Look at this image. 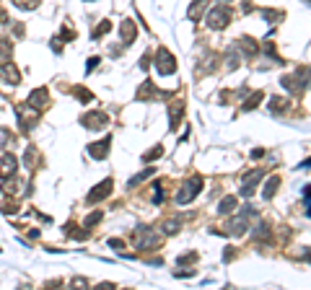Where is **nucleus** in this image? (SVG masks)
Returning a JSON list of instances; mask_svg holds the SVG:
<instances>
[{
    "instance_id": "9",
    "label": "nucleus",
    "mask_w": 311,
    "mask_h": 290,
    "mask_svg": "<svg viewBox=\"0 0 311 290\" xmlns=\"http://www.w3.org/2000/svg\"><path fill=\"white\" fill-rule=\"evenodd\" d=\"M83 124L94 127V130H101V127L107 124V117H104V114H88V117H83Z\"/></svg>"
},
{
    "instance_id": "3",
    "label": "nucleus",
    "mask_w": 311,
    "mask_h": 290,
    "mask_svg": "<svg viewBox=\"0 0 311 290\" xmlns=\"http://www.w3.org/2000/svg\"><path fill=\"white\" fill-rule=\"evenodd\" d=\"M16 169H18V161H16V156L5 153L3 158H0V179H8V176H13V174H16Z\"/></svg>"
},
{
    "instance_id": "11",
    "label": "nucleus",
    "mask_w": 311,
    "mask_h": 290,
    "mask_svg": "<svg viewBox=\"0 0 311 290\" xmlns=\"http://www.w3.org/2000/svg\"><path fill=\"white\" fill-rule=\"evenodd\" d=\"M10 60V39H0V62Z\"/></svg>"
},
{
    "instance_id": "12",
    "label": "nucleus",
    "mask_w": 311,
    "mask_h": 290,
    "mask_svg": "<svg viewBox=\"0 0 311 290\" xmlns=\"http://www.w3.org/2000/svg\"><path fill=\"white\" fill-rule=\"evenodd\" d=\"M13 5L21 8V10H34L39 5V0H13Z\"/></svg>"
},
{
    "instance_id": "7",
    "label": "nucleus",
    "mask_w": 311,
    "mask_h": 290,
    "mask_svg": "<svg viewBox=\"0 0 311 290\" xmlns=\"http://www.w3.org/2000/svg\"><path fill=\"white\" fill-rule=\"evenodd\" d=\"M226 24H228V10H226V8L213 10V13H210V26H213V29H223Z\"/></svg>"
},
{
    "instance_id": "14",
    "label": "nucleus",
    "mask_w": 311,
    "mask_h": 290,
    "mask_svg": "<svg viewBox=\"0 0 311 290\" xmlns=\"http://www.w3.org/2000/svg\"><path fill=\"white\" fill-rule=\"evenodd\" d=\"M3 213H5V215H10V213H18V205H10V202H5V205H3Z\"/></svg>"
},
{
    "instance_id": "5",
    "label": "nucleus",
    "mask_w": 311,
    "mask_h": 290,
    "mask_svg": "<svg viewBox=\"0 0 311 290\" xmlns=\"http://www.w3.org/2000/svg\"><path fill=\"white\" fill-rule=\"evenodd\" d=\"M109 192H112V181L107 179V181H101L96 189L88 192V202H99V200H104V197H107Z\"/></svg>"
},
{
    "instance_id": "13",
    "label": "nucleus",
    "mask_w": 311,
    "mask_h": 290,
    "mask_svg": "<svg viewBox=\"0 0 311 290\" xmlns=\"http://www.w3.org/2000/svg\"><path fill=\"white\" fill-rule=\"evenodd\" d=\"M132 24H130V21H124V24H122V39L124 42H132Z\"/></svg>"
},
{
    "instance_id": "8",
    "label": "nucleus",
    "mask_w": 311,
    "mask_h": 290,
    "mask_svg": "<svg viewBox=\"0 0 311 290\" xmlns=\"http://www.w3.org/2000/svg\"><path fill=\"white\" fill-rule=\"evenodd\" d=\"M194 192H200V179L187 181V187H184V189L179 192V202H189L192 197H194Z\"/></svg>"
},
{
    "instance_id": "10",
    "label": "nucleus",
    "mask_w": 311,
    "mask_h": 290,
    "mask_svg": "<svg viewBox=\"0 0 311 290\" xmlns=\"http://www.w3.org/2000/svg\"><path fill=\"white\" fill-rule=\"evenodd\" d=\"M109 143H112V140L107 137V140H101L99 145H91V148H88V153L94 156V158H104V156L109 153Z\"/></svg>"
},
{
    "instance_id": "15",
    "label": "nucleus",
    "mask_w": 311,
    "mask_h": 290,
    "mask_svg": "<svg viewBox=\"0 0 311 290\" xmlns=\"http://www.w3.org/2000/svg\"><path fill=\"white\" fill-rule=\"evenodd\" d=\"M3 21H5V13H3V10H0V24H3Z\"/></svg>"
},
{
    "instance_id": "2",
    "label": "nucleus",
    "mask_w": 311,
    "mask_h": 290,
    "mask_svg": "<svg viewBox=\"0 0 311 290\" xmlns=\"http://www.w3.org/2000/svg\"><path fill=\"white\" fill-rule=\"evenodd\" d=\"M21 80V75H18V70H16V65L13 62H0V83H5V86H16Z\"/></svg>"
},
{
    "instance_id": "1",
    "label": "nucleus",
    "mask_w": 311,
    "mask_h": 290,
    "mask_svg": "<svg viewBox=\"0 0 311 290\" xmlns=\"http://www.w3.org/2000/svg\"><path fill=\"white\" fill-rule=\"evenodd\" d=\"M16 117H18L21 130H31V127L37 124L39 114H37V107H31V104H18V107H16Z\"/></svg>"
},
{
    "instance_id": "6",
    "label": "nucleus",
    "mask_w": 311,
    "mask_h": 290,
    "mask_svg": "<svg viewBox=\"0 0 311 290\" xmlns=\"http://www.w3.org/2000/svg\"><path fill=\"white\" fill-rule=\"evenodd\" d=\"M47 99H50L47 88H37V91H31V94H29V104H31V107H37V109L47 107Z\"/></svg>"
},
{
    "instance_id": "4",
    "label": "nucleus",
    "mask_w": 311,
    "mask_h": 290,
    "mask_svg": "<svg viewBox=\"0 0 311 290\" xmlns=\"http://www.w3.org/2000/svg\"><path fill=\"white\" fill-rule=\"evenodd\" d=\"M177 70V62L171 60V55L166 50H161V60H158V73L161 75H169V73H174Z\"/></svg>"
}]
</instances>
